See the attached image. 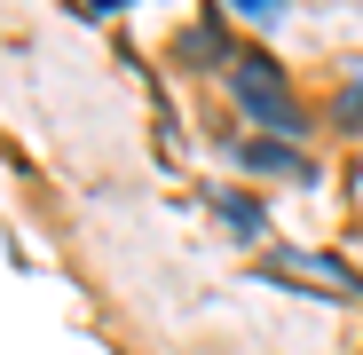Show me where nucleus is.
Returning <instances> with one entry per match:
<instances>
[{
    "label": "nucleus",
    "mask_w": 363,
    "mask_h": 355,
    "mask_svg": "<svg viewBox=\"0 0 363 355\" xmlns=\"http://www.w3.org/2000/svg\"><path fill=\"white\" fill-rule=\"evenodd\" d=\"M229 87H237V103H245L253 118H269L277 135H300V103H292V87H284V72L269 64L261 47H245V55H229Z\"/></svg>",
    "instance_id": "f257e3e1"
},
{
    "label": "nucleus",
    "mask_w": 363,
    "mask_h": 355,
    "mask_svg": "<svg viewBox=\"0 0 363 355\" xmlns=\"http://www.w3.org/2000/svg\"><path fill=\"white\" fill-rule=\"evenodd\" d=\"M221 221H229V229H261V205H237V198H221Z\"/></svg>",
    "instance_id": "7ed1b4c3"
},
{
    "label": "nucleus",
    "mask_w": 363,
    "mask_h": 355,
    "mask_svg": "<svg viewBox=\"0 0 363 355\" xmlns=\"http://www.w3.org/2000/svg\"><path fill=\"white\" fill-rule=\"evenodd\" d=\"M245 166H292V174H308V158H300V150H277V142H253Z\"/></svg>",
    "instance_id": "f03ea898"
}]
</instances>
